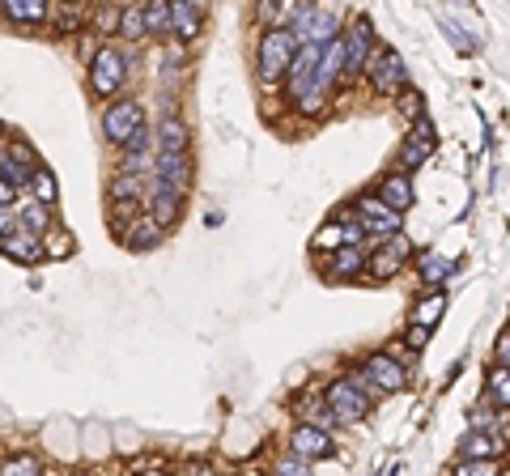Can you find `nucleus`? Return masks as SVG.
Returning <instances> with one entry per match:
<instances>
[{"instance_id":"nucleus-26","label":"nucleus","mask_w":510,"mask_h":476,"mask_svg":"<svg viewBox=\"0 0 510 476\" xmlns=\"http://www.w3.org/2000/svg\"><path fill=\"white\" fill-rule=\"evenodd\" d=\"M145 175H128V170H119L111 179V187H107V196H111V204H141L145 196Z\"/></svg>"},{"instance_id":"nucleus-5","label":"nucleus","mask_w":510,"mask_h":476,"mask_svg":"<svg viewBox=\"0 0 510 476\" xmlns=\"http://www.w3.org/2000/svg\"><path fill=\"white\" fill-rule=\"evenodd\" d=\"M128 77H132V73H128V56L119 48L107 43V48L94 51V60H90V90H94L98 99H115Z\"/></svg>"},{"instance_id":"nucleus-3","label":"nucleus","mask_w":510,"mask_h":476,"mask_svg":"<svg viewBox=\"0 0 510 476\" xmlns=\"http://www.w3.org/2000/svg\"><path fill=\"white\" fill-rule=\"evenodd\" d=\"M362 77H366V85L379 99H396L400 90H409V68H404V60H400L391 48H382V43H374L370 60L362 65Z\"/></svg>"},{"instance_id":"nucleus-16","label":"nucleus","mask_w":510,"mask_h":476,"mask_svg":"<svg viewBox=\"0 0 510 476\" xmlns=\"http://www.w3.org/2000/svg\"><path fill=\"white\" fill-rule=\"evenodd\" d=\"M434 153V128L430 119H417L413 132L404 136V145H400V158H396V170L400 175H409L417 166H426V158Z\"/></svg>"},{"instance_id":"nucleus-11","label":"nucleus","mask_w":510,"mask_h":476,"mask_svg":"<svg viewBox=\"0 0 510 476\" xmlns=\"http://www.w3.org/2000/svg\"><path fill=\"white\" fill-rule=\"evenodd\" d=\"M286 446H289V455L294 460H303V463H315V460H328L336 446H332V434L328 429H319V426H294L289 429V438H286Z\"/></svg>"},{"instance_id":"nucleus-45","label":"nucleus","mask_w":510,"mask_h":476,"mask_svg":"<svg viewBox=\"0 0 510 476\" xmlns=\"http://www.w3.org/2000/svg\"><path fill=\"white\" fill-rule=\"evenodd\" d=\"M68 4H73V9H81V0H68Z\"/></svg>"},{"instance_id":"nucleus-31","label":"nucleus","mask_w":510,"mask_h":476,"mask_svg":"<svg viewBox=\"0 0 510 476\" xmlns=\"http://www.w3.org/2000/svg\"><path fill=\"white\" fill-rule=\"evenodd\" d=\"M506 378H510L506 366H494V370H489V387H485V395L497 404V412H506V404H510V383Z\"/></svg>"},{"instance_id":"nucleus-13","label":"nucleus","mask_w":510,"mask_h":476,"mask_svg":"<svg viewBox=\"0 0 510 476\" xmlns=\"http://www.w3.org/2000/svg\"><path fill=\"white\" fill-rule=\"evenodd\" d=\"M409 255H413V243H409L404 234H391V238H382V243H379V251H374V255H366V273L374 281L396 277L400 268L409 264Z\"/></svg>"},{"instance_id":"nucleus-44","label":"nucleus","mask_w":510,"mask_h":476,"mask_svg":"<svg viewBox=\"0 0 510 476\" xmlns=\"http://www.w3.org/2000/svg\"><path fill=\"white\" fill-rule=\"evenodd\" d=\"M0 204H17V187L0 179Z\"/></svg>"},{"instance_id":"nucleus-23","label":"nucleus","mask_w":510,"mask_h":476,"mask_svg":"<svg viewBox=\"0 0 510 476\" xmlns=\"http://www.w3.org/2000/svg\"><path fill=\"white\" fill-rule=\"evenodd\" d=\"M13 209H17V226H22V230H31V234H39V238L56 226V209H48V204H39V200H31V196L17 200Z\"/></svg>"},{"instance_id":"nucleus-43","label":"nucleus","mask_w":510,"mask_h":476,"mask_svg":"<svg viewBox=\"0 0 510 476\" xmlns=\"http://www.w3.org/2000/svg\"><path fill=\"white\" fill-rule=\"evenodd\" d=\"M506 361H510V336L502 332V336H497V366H506Z\"/></svg>"},{"instance_id":"nucleus-19","label":"nucleus","mask_w":510,"mask_h":476,"mask_svg":"<svg viewBox=\"0 0 510 476\" xmlns=\"http://www.w3.org/2000/svg\"><path fill=\"white\" fill-rule=\"evenodd\" d=\"M506 451V434L494 429H468L460 438V460H502Z\"/></svg>"},{"instance_id":"nucleus-6","label":"nucleus","mask_w":510,"mask_h":476,"mask_svg":"<svg viewBox=\"0 0 510 476\" xmlns=\"http://www.w3.org/2000/svg\"><path fill=\"white\" fill-rule=\"evenodd\" d=\"M323 404H328V412L336 417V426H353V421H362L370 412V395L353 383V375H345L323 392Z\"/></svg>"},{"instance_id":"nucleus-34","label":"nucleus","mask_w":510,"mask_h":476,"mask_svg":"<svg viewBox=\"0 0 510 476\" xmlns=\"http://www.w3.org/2000/svg\"><path fill=\"white\" fill-rule=\"evenodd\" d=\"M119 34H124L128 43H141L145 30H141V0L136 4H128L124 13H119Z\"/></svg>"},{"instance_id":"nucleus-25","label":"nucleus","mask_w":510,"mask_h":476,"mask_svg":"<svg viewBox=\"0 0 510 476\" xmlns=\"http://www.w3.org/2000/svg\"><path fill=\"white\" fill-rule=\"evenodd\" d=\"M366 273V247H340L332 251V277L336 281H353Z\"/></svg>"},{"instance_id":"nucleus-10","label":"nucleus","mask_w":510,"mask_h":476,"mask_svg":"<svg viewBox=\"0 0 510 476\" xmlns=\"http://www.w3.org/2000/svg\"><path fill=\"white\" fill-rule=\"evenodd\" d=\"M34 166H39V153H34L22 136H9V141H0V179L13 183L17 192L31 183Z\"/></svg>"},{"instance_id":"nucleus-21","label":"nucleus","mask_w":510,"mask_h":476,"mask_svg":"<svg viewBox=\"0 0 510 476\" xmlns=\"http://www.w3.org/2000/svg\"><path fill=\"white\" fill-rule=\"evenodd\" d=\"M154 145H158V153H191V128L179 116H162Z\"/></svg>"},{"instance_id":"nucleus-1","label":"nucleus","mask_w":510,"mask_h":476,"mask_svg":"<svg viewBox=\"0 0 510 476\" xmlns=\"http://www.w3.org/2000/svg\"><path fill=\"white\" fill-rule=\"evenodd\" d=\"M286 30L306 43V48H328L336 34H340V17L332 9H323L319 0H303V4H294V13H289Z\"/></svg>"},{"instance_id":"nucleus-29","label":"nucleus","mask_w":510,"mask_h":476,"mask_svg":"<svg viewBox=\"0 0 510 476\" xmlns=\"http://www.w3.org/2000/svg\"><path fill=\"white\" fill-rule=\"evenodd\" d=\"M443 311H446V294H438V290H434V294H426V298H421V302L413 307L409 324H413V328H426V332H430L434 324L443 319Z\"/></svg>"},{"instance_id":"nucleus-47","label":"nucleus","mask_w":510,"mask_h":476,"mask_svg":"<svg viewBox=\"0 0 510 476\" xmlns=\"http://www.w3.org/2000/svg\"><path fill=\"white\" fill-rule=\"evenodd\" d=\"M247 476H259V472H247Z\"/></svg>"},{"instance_id":"nucleus-24","label":"nucleus","mask_w":510,"mask_h":476,"mask_svg":"<svg viewBox=\"0 0 510 476\" xmlns=\"http://www.w3.org/2000/svg\"><path fill=\"white\" fill-rule=\"evenodd\" d=\"M141 30L145 39H166L171 34V0H141Z\"/></svg>"},{"instance_id":"nucleus-7","label":"nucleus","mask_w":510,"mask_h":476,"mask_svg":"<svg viewBox=\"0 0 510 476\" xmlns=\"http://www.w3.org/2000/svg\"><path fill=\"white\" fill-rule=\"evenodd\" d=\"M141 128H145V102L141 99H119L115 107L102 111V141H111L115 149H124Z\"/></svg>"},{"instance_id":"nucleus-37","label":"nucleus","mask_w":510,"mask_h":476,"mask_svg":"<svg viewBox=\"0 0 510 476\" xmlns=\"http://www.w3.org/2000/svg\"><path fill=\"white\" fill-rule=\"evenodd\" d=\"M119 13H124L119 4H98L94 30H98V34H115V30H119Z\"/></svg>"},{"instance_id":"nucleus-18","label":"nucleus","mask_w":510,"mask_h":476,"mask_svg":"<svg viewBox=\"0 0 510 476\" xmlns=\"http://www.w3.org/2000/svg\"><path fill=\"white\" fill-rule=\"evenodd\" d=\"M0 13L9 17V26H17V30H39V26H48L51 4L48 0H0Z\"/></svg>"},{"instance_id":"nucleus-2","label":"nucleus","mask_w":510,"mask_h":476,"mask_svg":"<svg viewBox=\"0 0 510 476\" xmlns=\"http://www.w3.org/2000/svg\"><path fill=\"white\" fill-rule=\"evenodd\" d=\"M298 48H303V43H298L286 26H272V30H264L259 48H255V73H259V82H264V85L286 82V68H289V60L298 56Z\"/></svg>"},{"instance_id":"nucleus-27","label":"nucleus","mask_w":510,"mask_h":476,"mask_svg":"<svg viewBox=\"0 0 510 476\" xmlns=\"http://www.w3.org/2000/svg\"><path fill=\"white\" fill-rule=\"evenodd\" d=\"M417 273H421V285L438 290L446 277H455V260H446V255H438V251H426V255L417 260Z\"/></svg>"},{"instance_id":"nucleus-20","label":"nucleus","mask_w":510,"mask_h":476,"mask_svg":"<svg viewBox=\"0 0 510 476\" xmlns=\"http://www.w3.org/2000/svg\"><path fill=\"white\" fill-rule=\"evenodd\" d=\"M119 243H124L128 251H154V247L166 243V230H162L158 221H149L145 213H136L124 230H119Z\"/></svg>"},{"instance_id":"nucleus-46","label":"nucleus","mask_w":510,"mask_h":476,"mask_svg":"<svg viewBox=\"0 0 510 476\" xmlns=\"http://www.w3.org/2000/svg\"><path fill=\"white\" fill-rule=\"evenodd\" d=\"M73 476H90V472H73Z\"/></svg>"},{"instance_id":"nucleus-4","label":"nucleus","mask_w":510,"mask_h":476,"mask_svg":"<svg viewBox=\"0 0 510 476\" xmlns=\"http://www.w3.org/2000/svg\"><path fill=\"white\" fill-rule=\"evenodd\" d=\"M374 26H370V17H353L349 30H340V82H357L362 77V65L370 60V51H374Z\"/></svg>"},{"instance_id":"nucleus-28","label":"nucleus","mask_w":510,"mask_h":476,"mask_svg":"<svg viewBox=\"0 0 510 476\" xmlns=\"http://www.w3.org/2000/svg\"><path fill=\"white\" fill-rule=\"evenodd\" d=\"M26 192H31V200L56 209V200H60V183H56V175H51L48 166L39 162V166H34V175H31V183H26Z\"/></svg>"},{"instance_id":"nucleus-33","label":"nucleus","mask_w":510,"mask_h":476,"mask_svg":"<svg viewBox=\"0 0 510 476\" xmlns=\"http://www.w3.org/2000/svg\"><path fill=\"white\" fill-rule=\"evenodd\" d=\"M0 476H43V463H39V455H13L0 463Z\"/></svg>"},{"instance_id":"nucleus-17","label":"nucleus","mask_w":510,"mask_h":476,"mask_svg":"<svg viewBox=\"0 0 510 476\" xmlns=\"http://www.w3.org/2000/svg\"><path fill=\"white\" fill-rule=\"evenodd\" d=\"M0 255H9L13 264H26V268H34V264L48 260V255H43V238L31 234V230H22V226H17L13 234H4V238H0Z\"/></svg>"},{"instance_id":"nucleus-8","label":"nucleus","mask_w":510,"mask_h":476,"mask_svg":"<svg viewBox=\"0 0 510 476\" xmlns=\"http://www.w3.org/2000/svg\"><path fill=\"white\" fill-rule=\"evenodd\" d=\"M183 200L179 192H171V187H162L158 179L145 183V196H141V213L149 217V221H158L162 230H175L179 221H183Z\"/></svg>"},{"instance_id":"nucleus-15","label":"nucleus","mask_w":510,"mask_h":476,"mask_svg":"<svg viewBox=\"0 0 510 476\" xmlns=\"http://www.w3.org/2000/svg\"><path fill=\"white\" fill-rule=\"evenodd\" d=\"M149 179H158L162 187H171V192H179V196H188L191 179H196V175H191V153H158Z\"/></svg>"},{"instance_id":"nucleus-35","label":"nucleus","mask_w":510,"mask_h":476,"mask_svg":"<svg viewBox=\"0 0 510 476\" xmlns=\"http://www.w3.org/2000/svg\"><path fill=\"white\" fill-rule=\"evenodd\" d=\"M455 476H502V460H460Z\"/></svg>"},{"instance_id":"nucleus-30","label":"nucleus","mask_w":510,"mask_h":476,"mask_svg":"<svg viewBox=\"0 0 510 476\" xmlns=\"http://www.w3.org/2000/svg\"><path fill=\"white\" fill-rule=\"evenodd\" d=\"M77 251V238L68 230H60V226H51L48 234H43V255H51V260H68Z\"/></svg>"},{"instance_id":"nucleus-9","label":"nucleus","mask_w":510,"mask_h":476,"mask_svg":"<svg viewBox=\"0 0 510 476\" xmlns=\"http://www.w3.org/2000/svg\"><path fill=\"white\" fill-rule=\"evenodd\" d=\"M353 221L362 226V234L391 238V234H400V221H404V213L387 209V204H382L374 192H366V196H357V204H353Z\"/></svg>"},{"instance_id":"nucleus-42","label":"nucleus","mask_w":510,"mask_h":476,"mask_svg":"<svg viewBox=\"0 0 510 476\" xmlns=\"http://www.w3.org/2000/svg\"><path fill=\"white\" fill-rule=\"evenodd\" d=\"M179 476H217V468H213V463H188Z\"/></svg>"},{"instance_id":"nucleus-41","label":"nucleus","mask_w":510,"mask_h":476,"mask_svg":"<svg viewBox=\"0 0 510 476\" xmlns=\"http://www.w3.org/2000/svg\"><path fill=\"white\" fill-rule=\"evenodd\" d=\"M426 341H430V332L409 324V332H404V345H409V349H426Z\"/></svg>"},{"instance_id":"nucleus-38","label":"nucleus","mask_w":510,"mask_h":476,"mask_svg":"<svg viewBox=\"0 0 510 476\" xmlns=\"http://www.w3.org/2000/svg\"><path fill=\"white\" fill-rule=\"evenodd\" d=\"M340 221H332V226H323V230L315 234V251H340Z\"/></svg>"},{"instance_id":"nucleus-14","label":"nucleus","mask_w":510,"mask_h":476,"mask_svg":"<svg viewBox=\"0 0 510 476\" xmlns=\"http://www.w3.org/2000/svg\"><path fill=\"white\" fill-rule=\"evenodd\" d=\"M205 13H208L205 0H171V34H175L183 48L200 39V30H205Z\"/></svg>"},{"instance_id":"nucleus-22","label":"nucleus","mask_w":510,"mask_h":476,"mask_svg":"<svg viewBox=\"0 0 510 476\" xmlns=\"http://www.w3.org/2000/svg\"><path fill=\"white\" fill-rule=\"evenodd\" d=\"M374 196L387 204V209H396V213H404V209H413V179L409 175H400V170H391V175H382V183H379V192Z\"/></svg>"},{"instance_id":"nucleus-39","label":"nucleus","mask_w":510,"mask_h":476,"mask_svg":"<svg viewBox=\"0 0 510 476\" xmlns=\"http://www.w3.org/2000/svg\"><path fill=\"white\" fill-rule=\"evenodd\" d=\"M272 476H311V463L294 460V455H286V460H277V468H272Z\"/></svg>"},{"instance_id":"nucleus-40","label":"nucleus","mask_w":510,"mask_h":476,"mask_svg":"<svg viewBox=\"0 0 510 476\" xmlns=\"http://www.w3.org/2000/svg\"><path fill=\"white\" fill-rule=\"evenodd\" d=\"M17 230V209L13 204H0V238Z\"/></svg>"},{"instance_id":"nucleus-12","label":"nucleus","mask_w":510,"mask_h":476,"mask_svg":"<svg viewBox=\"0 0 510 476\" xmlns=\"http://www.w3.org/2000/svg\"><path fill=\"white\" fill-rule=\"evenodd\" d=\"M362 378H366L374 392H404L409 370H404V361L391 358V353H370V358L362 361Z\"/></svg>"},{"instance_id":"nucleus-32","label":"nucleus","mask_w":510,"mask_h":476,"mask_svg":"<svg viewBox=\"0 0 510 476\" xmlns=\"http://www.w3.org/2000/svg\"><path fill=\"white\" fill-rule=\"evenodd\" d=\"M294 4H298V0H264V4H259V22H268V30L272 26H286L289 13H294Z\"/></svg>"},{"instance_id":"nucleus-36","label":"nucleus","mask_w":510,"mask_h":476,"mask_svg":"<svg viewBox=\"0 0 510 476\" xmlns=\"http://www.w3.org/2000/svg\"><path fill=\"white\" fill-rule=\"evenodd\" d=\"M396 102H400V116H404V119H413V124H417V119H426V107H421V94H417L413 85H409V90H400V94H396Z\"/></svg>"}]
</instances>
